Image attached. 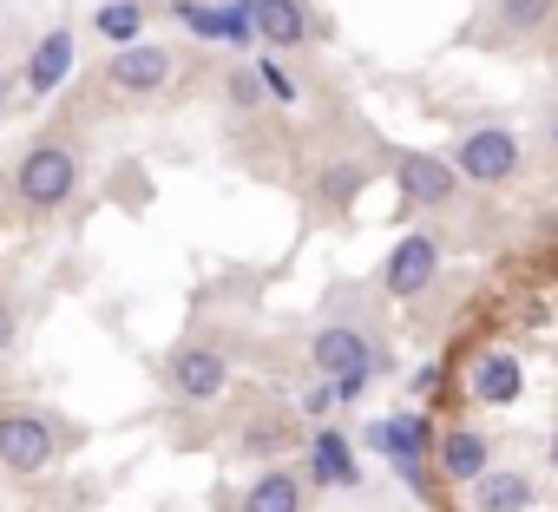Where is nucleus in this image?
I'll return each mask as SVG.
<instances>
[{
  "instance_id": "nucleus-15",
  "label": "nucleus",
  "mask_w": 558,
  "mask_h": 512,
  "mask_svg": "<svg viewBox=\"0 0 558 512\" xmlns=\"http://www.w3.org/2000/svg\"><path fill=\"white\" fill-rule=\"evenodd\" d=\"M466 505H473V512H532V505H538V486H532V473H519V466H486V473L466 486Z\"/></svg>"
},
{
  "instance_id": "nucleus-5",
  "label": "nucleus",
  "mask_w": 558,
  "mask_h": 512,
  "mask_svg": "<svg viewBox=\"0 0 558 512\" xmlns=\"http://www.w3.org/2000/svg\"><path fill=\"white\" fill-rule=\"evenodd\" d=\"M381 164L395 178V191L408 197V210H460L466 204V178L447 164V151H421V145H381Z\"/></svg>"
},
{
  "instance_id": "nucleus-13",
  "label": "nucleus",
  "mask_w": 558,
  "mask_h": 512,
  "mask_svg": "<svg viewBox=\"0 0 558 512\" xmlns=\"http://www.w3.org/2000/svg\"><path fill=\"white\" fill-rule=\"evenodd\" d=\"M434 466H440L453 486H473V479L493 466V434H486L480 420H453V427L440 434V447H434Z\"/></svg>"
},
{
  "instance_id": "nucleus-7",
  "label": "nucleus",
  "mask_w": 558,
  "mask_h": 512,
  "mask_svg": "<svg viewBox=\"0 0 558 512\" xmlns=\"http://www.w3.org/2000/svg\"><path fill=\"white\" fill-rule=\"evenodd\" d=\"M551 27H558V0H480V21L466 27V40L486 53H532Z\"/></svg>"
},
{
  "instance_id": "nucleus-14",
  "label": "nucleus",
  "mask_w": 558,
  "mask_h": 512,
  "mask_svg": "<svg viewBox=\"0 0 558 512\" xmlns=\"http://www.w3.org/2000/svg\"><path fill=\"white\" fill-rule=\"evenodd\" d=\"M296 440H303V427H296L290 407H256V414L243 420V434H236V453H243V460H263V466H283Z\"/></svg>"
},
{
  "instance_id": "nucleus-16",
  "label": "nucleus",
  "mask_w": 558,
  "mask_h": 512,
  "mask_svg": "<svg viewBox=\"0 0 558 512\" xmlns=\"http://www.w3.org/2000/svg\"><path fill=\"white\" fill-rule=\"evenodd\" d=\"M256 40L303 53L316 40V8L310 0H256Z\"/></svg>"
},
{
  "instance_id": "nucleus-9",
  "label": "nucleus",
  "mask_w": 558,
  "mask_h": 512,
  "mask_svg": "<svg viewBox=\"0 0 558 512\" xmlns=\"http://www.w3.org/2000/svg\"><path fill=\"white\" fill-rule=\"evenodd\" d=\"M440 270H447L440 236H434V230H408V236H395L388 264H381V296H395V303H421V296L440 283Z\"/></svg>"
},
{
  "instance_id": "nucleus-17",
  "label": "nucleus",
  "mask_w": 558,
  "mask_h": 512,
  "mask_svg": "<svg viewBox=\"0 0 558 512\" xmlns=\"http://www.w3.org/2000/svg\"><path fill=\"white\" fill-rule=\"evenodd\" d=\"M310 505V479L283 460V466H263L250 486H243V512H303Z\"/></svg>"
},
{
  "instance_id": "nucleus-26",
  "label": "nucleus",
  "mask_w": 558,
  "mask_h": 512,
  "mask_svg": "<svg viewBox=\"0 0 558 512\" xmlns=\"http://www.w3.org/2000/svg\"><path fill=\"white\" fill-rule=\"evenodd\" d=\"M545 466H551V473H558V427H551V434H545Z\"/></svg>"
},
{
  "instance_id": "nucleus-4",
  "label": "nucleus",
  "mask_w": 558,
  "mask_h": 512,
  "mask_svg": "<svg viewBox=\"0 0 558 512\" xmlns=\"http://www.w3.org/2000/svg\"><path fill=\"white\" fill-rule=\"evenodd\" d=\"M158 381L171 401L184 407H210L223 388H230V349L210 336V329H184L165 355H158Z\"/></svg>"
},
{
  "instance_id": "nucleus-21",
  "label": "nucleus",
  "mask_w": 558,
  "mask_h": 512,
  "mask_svg": "<svg viewBox=\"0 0 558 512\" xmlns=\"http://www.w3.org/2000/svg\"><path fill=\"white\" fill-rule=\"evenodd\" d=\"M21 329H27V316H21V290H14V270H0V362H8V355L21 349Z\"/></svg>"
},
{
  "instance_id": "nucleus-27",
  "label": "nucleus",
  "mask_w": 558,
  "mask_h": 512,
  "mask_svg": "<svg viewBox=\"0 0 558 512\" xmlns=\"http://www.w3.org/2000/svg\"><path fill=\"white\" fill-rule=\"evenodd\" d=\"M8 99H14V73H8V66H0V106H8Z\"/></svg>"
},
{
  "instance_id": "nucleus-1",
  "label": "nucleus",
  "mask_w": 558,
  "mask_h": 512,
  "mask_svg": "<svg viewBox=\"0 0 558 512\" xmlns=\"http://www.w3.org/2000/svg\"><path fill=\"white\" fill-rule=\"evenodd\" d=\"M375 309H342V316H323L316 329H310V368L329 381V394H336V407H349V401H362L368 394V381L388 368V355H381V342H375Z\"/></svg>"
},
{
  "instance_id": "nucleus-8",
  "label": "nucleus",
  "mask_w": 558,
  "mask_h": 512,
  "mask_svg": "<svg viewBox=\"0 0 558 512\" xmlns=\"http://www.w3.org/2000/svg\"><path fill=\"white\" fill-rule=\"evenodd\" d=\"M171 80H178V53H171V47H151V40L119 47V53L99 66V86H106L119 106H145V99H158Z\"/></svg>"
},
{
  "instance_id": "nucleus-23",
  "label": "nucleus",
  "mask_w": 558,
  "mask_h": 512,
  "mask_svg": "<svg viewBox=\"0 0 558 512\" xmlns=\"http://www.w3.org/2000/svg\"><path fill=\"white\" fill-rule=\"evenodd\" d=\"M178 21H184L197 40H223V14H217V8H204V0H178Z\"/></svg>"
},
{
  "instance_id": "nucleus-3",
  "label": "nucleus",
  "mask_w": 558,
  "mask_h": 512,
  "mask_svg": "<svg viewBox=\"0 0 558 512\" xmlns=\"http://www.w3.org/2000/svg\"><path fill=\"white\" fill-rule=\"evenodd\" d=\"M80 440L86 434L73 420H60L53 407H34V401H8V407H0V466H8L14 479H40Z\"/></svg>"
},
{
  "instance_id": "nucleus-10",
  "label": "nucleus",
  "mask_w": 558,
  "mask_h": 512,
  "mask_svg": "<svg viewBox=\"0 0 558 512\" xmlns=\"http://www.w3.org/2000/svg\"><path fill=\"white\" fill-rule=\"evenodd\" d=\"M368 184H375V164H362V158H329V164L310 178V217H316V223H342V217L362 204Z\"/></svg>"
},
{
  "instance_id": "nucleus-19",
  "label": "nucleus",
  "mask_w": 558,
  "mask_h": 512,
  "mask_svg": "<svg viewBox=\"0 0 558 512\" xmlns=\"http://www.w3.org/2000/svg\"><path fill=\"white\" fill-rule=\"evenodd\" d=\"M310 479L316 486H362V466H355V447L342 427H310Z\"/></svg>"
},
{
  "instance_id": "nucleus-12",
  "label": "nucleus",
  "mask_w": 558,
  "mask_h": 512,
  "mask_svg": "<svg viewBox=\"0 0 558 512\" xmlns=\"http://www.w3.org/2000/svg\"><path fill=\"white\" fill-rule=\"evenodd\" d=\"M362 440H368V447H375L388 466H427V460H434V447H440V434H434V427H427L414 407H408V414H388V420H375Z\"/></svg>"
},
{
  "instance_id": "nucleus-2",
  "label": "nucleus",
  "mask_w": 558,
  "mask_h": 512,
  "mask_svg": "<svg viewBox=\"0 0 558 512\" xmlns=\"http://www.w3.org/2000/svg\"><path fill=\"white\" fill-rule=\"evenodd\" d=\"M80 184H86V151H80L66 132L34 138V145L14 158V171H8V197H14V210H21L27 223L60 217V210L80 197Z\"/></svg>"
},
{
  "instance_id": "nucleus-25",
  "label": "nucleus",
  "mask_w": 558,
  "mask_h": 512,
  "mask_svg": "<svg viewBox=\"0 0 558 512\" xmlns=\"http://www.w3.org/2000/svg\"><path fill=\"white\" fill-rule=\"evenodd\" d=\"M538 151L558 164V106H551V112H545V125H538Z\"/></svg>"
},
{
  "instance_id": "nucleus-24",
  "label": "nucleus",
  "mask_w": 558,
  "mask_h": 512,
  "mask_svg": "<svg viewBox=\"0 0 558 512\" xmlns=\"http://www.w3.org/2000/svg\"><path fill=\"white\" fill-rule=\"evenodd\" d=\"M256 80L269 86V99H296V80H290L283 66H276V60H256Z\"/></svg>"
},
{
  "instance_id": "nucleus-6",
  "label": "nucleus",
  "mask_w": 558,
  "mask_h": 512,
  "mask_svg": "<svg viewBox=\"0 0 558 512\" xmlns=\"http://www.w3.org/2000/svg\"><path fill=\"white\" fill-rule=\"evenodd\" d=\"M447 164L473 184V191H506L525 178V138L512 125H466L447 151Z\"/></svg>"
},
{
  "instance_id": "nucleus-18",
  "label": "nucleus",
  "mask_w": 558,
  "mask_h": 512,
  "mask_svg": "<svg viewBox=\"0 0 558 512\" xmlns=\"http://www.w3.org/2000/svg\"><path fill=\"white\" fill-rule=\"evenodd\" d=\"M466 394H473L480 407H512V401L525 394V368H519V355L486 349V355L473 362V375H466Z\"/></svg>"
},
{
  "instance_id": "nucleus-20",
  "label": "nucleus",
  "mask_w": 558,
  "mask_h": 512,
  "mask_svg": "<svg viewBox=\"0 0 558 512\" xmlns=\"http://www.w3.org/2000/svg\"><path fill=\"white\" fill-rule=\"evenodd\" d=\"M145 0H99L93 8V34L99 40H112V47H138L145 40Z\"/></svg>"
},
{
  "instance_id": "nucleus-11",
  "label": "nucleus",
  "mask_w": 558,
  "mask_h": 512,
  "mask_svg": "<svg viewBox=\"0 0 558 512\" xmlns=\"http://www.w3.org/2000/svg\"><path fill=\"white\" fill-rule=\"evenodd\" d=\"M73 66H80V34L73 27H47L34 40V53H27V66H21V93L47 99V93H60L73 80Z\"/></svg>"
},
{
  "instance_id": "nucleus-22",
  "label": "nucleus",
  "mask_w": 558,
  "mask_h": 512,
  "mask_svg": "<svg viewBox=\"0 0 558 512\" xmlns=\"http://www.w3.org/2000/svg\"><path fill=\"white\" fill-rule=\"evenodd\" d=\"M217 14H223V40L230 47H250L256 40V0H223Z\"/></svg>"
}]
</instances>
